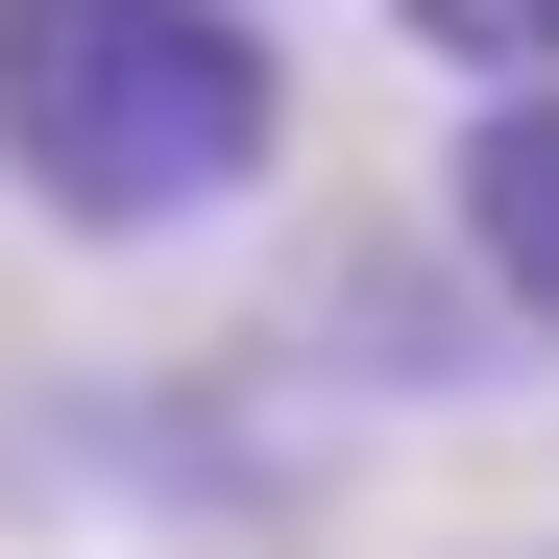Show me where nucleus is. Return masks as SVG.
Instances as JSON below:
<instances>
[{
	"label": "nucleus",
	"instance_id": "1",
	"mask_svg": "<svg viewBox=\"0 0 559 559\" xmlns=\"http://www.w3.org/2000/svg\"><path fill=\"white\" fill-rule=\"evenodd\" d=\"M267 146H293V73L243 0H0V170L49 219L170 243V219L267 195Z\"/></svg>",
	"mask_w": 559,
	"mask_h": 559
},
{
	"label": "nucleus",
	"instance_id": "2",
	"mask_svg": "<svg viewBox=\"0 0 559 559\" xmlns=\"http://www.w3.org/2000/svg\"><path fill=\"white\" fill-rule=\"evenodd\" d=\"M462 243H487V293L559 341V73H511V98L462 122Z\"/></svg>",
	"mask_w": 559,
	"mask_h": 559
},
{
	"label": "nucleus",
	"instance_id": "3",
	"mask_svg": "<svg viewBox=\"0 0 559 559\" xmlns=\"http://www.w3.org/2000/svg\"><path fill=\"white\" fill-rule=\"evenodd\" d=\"M414 49H487V73H535V49H559V0H414Z\"/></svg>",
	"mask_w": 559,
	"mask_h": 559
}]
</instances>
